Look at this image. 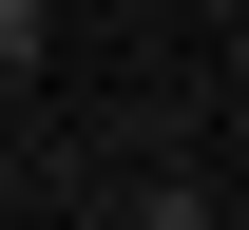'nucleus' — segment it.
Here are the masks:
<instances>
[{
  "mask_svg": "<svg viewBox=\"0 0 249 230\" xmlns=\"http://www.w3.org/2000/svg\"><path fill=\"white\" fill-rule=\"evenodd\" d=\"M134 230H211V192H192V173H154V192H134Z\"/></svg>",
  "mask_w": 249,
  "mask_h": 230,
  "instance_id": "1",
  "label": "nucleus"
},
{
  "mask_svg": "<svg viewBox=\"0 0 249 230\" xmlns=\"http://www.w3.org/2000/svg\"><path fill=\"white\" fill-rule=\"evenodd\" d=\"M38 38H58V19H38V0H0V77H38Z\"/></svg>",
  "mask_w": 249,
  "mask_h": 230,
  "instance_id": "2",
  "label": "nucleus"
}]
</instances>
